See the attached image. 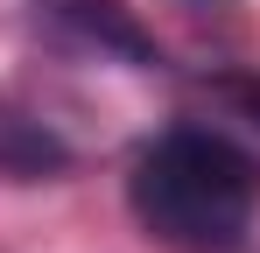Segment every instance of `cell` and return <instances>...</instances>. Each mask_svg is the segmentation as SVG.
<instances>
[{
	"label": "cell",
	"instance_id": "cell-2",
	"mask_svg": "<svg viewBox=\"0 0 260 253\" xmlns=\"http://www.w3.org/2000/svg\"><path fill=\"white\" fill-rule=\"evenodd\" d=\"M56 28H71L78 42H91L99 56H127V64H162L155 56V36L134 21L120 0H36Z\"/></svg>",
	"mask_w": 260,
	"mask_h": 253
},
{
	"label": "cell",
	"instance_id": "cell-3",
	"mask_svg": "<svg viewBox=\"0 0 260 253\" xmlns=\"http://www.w3.org/2000/svg\"><path fill=\"white\" fill-rule=\"evenodd\" d=\"M218 91H225V99L260 126V71H232V78H218Z\"/></svg>",
	"mask_w": 260,
	"mask_h": 253
},
{
	"label": "cell",
	"instance_id": "cell-4",
	"mask_svg": "<svg viewBox=\"0 0 260 253\" xmlns=\"http://www.w3.org/2000/svg\"><path fill=\"white\" fill-rule=\"evenodd\" d=\"M0 155H21V162H56V148H49V141H36V134L21 141V126H14V120H0Z\"/></svg>",
	"mask_w": 260,
	"mask_h": 253
},
{
	"label": "cell",
	"instance_id": "cell-1",
	"mask_svg": "<svg viewBox=\"0 0 260 253\" xmlns=\"http://www.w3.org/2000/svg\"><path fill=\"white\" fill-rule=\"evenodd\" d=\"M127 204L148 239L176 253H232L260 211V162L204 126H169L141 148Z\"/></svg>",
	"mask_w": 260,
	"mask_h": 253
}]
</instances>
